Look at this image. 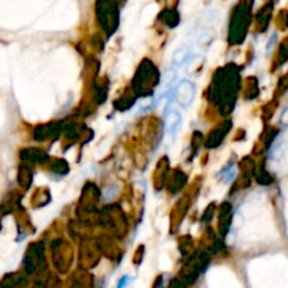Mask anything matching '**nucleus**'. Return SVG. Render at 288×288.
Segmentation results:
<instances>
[{"instance_id": "nucleus-4", "label": "nucleus", "mask_w": 288, "mask_h": 288, "mask_svg": "<svg viewBox=\"0 0 288 288\" xmlns=\"http://www.w3.org/2000/svg\"><path fill=\"white\" fill-rule=\"evenodd\" d=\"M128 284H130V277H128V276H124L123 279L120 280V283H118L117 288H127L128 287Z\"/></svg>"}, {"instance_id": "nucleus-1", "label": "nucleus", "mask_w": 288, "mask_h": 288, "mask_svg": "<svg viewBox=\"0 0 288 288\" xmlns=\"http://www.w3.org/2000/svg\"><path fill=\"white\" fill-rule=\"evenodd\" d=\"M196 99V86L190 80H181L176 89V101L181 107L189 108Z\"/></svg>"}, {"instance_id": "nucleus-2", "label": "nucleus", "mask_w": 288, "mask_h": 288, "mask_svg": "<svg viewBox=\"0 0 288 288\" xmlns=\"http://www.w3.org/2000/svg\"><path fill=\"white\" fill-rule=\"evenodd\" d=\"M181 125V115L177 110H167L165 114V128L169 135H176Z\"/></svg>"}, {"instance_id": "nucleus-3", "label": "nucleus", "mask_w": 288, "mask_h": 288, "mask_svg": "<svg viewBox=\"0 0 288 288\" xmlns=\"http://www.w3.org/2000/svg\"><path fill=\"white\" fill-rule=\"evenodd\" d=\"M190 58H191V50H190L189 47H183V48H179V50L176 51V54L173 57V61H174L176 65H183L187 61H190Z\"/></svg>"}]
</instances>
